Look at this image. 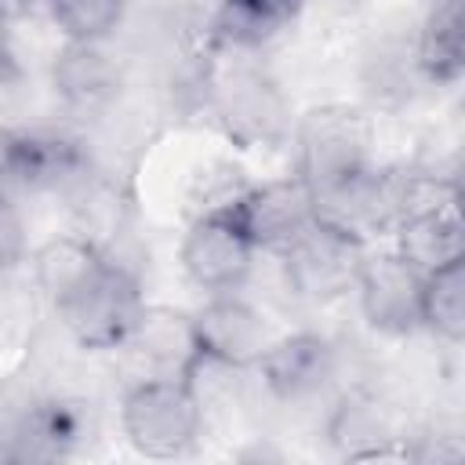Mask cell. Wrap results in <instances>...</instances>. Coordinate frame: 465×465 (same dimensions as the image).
<instances>
[{
  "mask_svg": "<svg viewBox=\"0 0 465 465\" xmlns=\"http://www.w3.org/2000/svg\"><path fill=\"white\" fill-rule=\"evenodd\" d=\"M25 262V222L15 196L0 189V276Z\"/></svg>",
  "mask_w": 465,
  "mask_h": 465,
  "instance_id": "obj_21",
  "label": "cell"
},
{
  "mask_svg": "<svg viewBox=\"0 0 465 465\" xmlns=\"http://www.w3.org/2000/svg\"><path fill=\"white\" fill-rule=\"evenodd\" d=\"M222 207L243 229L251 247L265 254L287 251L316 218L312 193L298 174L272 178L262 185H243L240 193L222 200Z\"/></svg>",
  "mask_w": 465,
  "mask_h": 465,
  "instance_id": "obj_6",
  "label": "cell"
},
{
  "mask_svg": "<svg viewBox=\"0 0 465 465\" xmlns=\"http://www.w3.org/2000/svg\"><path fill=\"white\" fill-rule=\"evenodd\" d=\"M105 258V247H98L94 240L80 236H54L47 240L36 254H33V276L36 287L44 291V298L51 305H58L65 294H73Z\"/></svg>",
  "mask_w": 465,
  "mask_h": 465,
  "instance_id": "obj_18",
  "label": "cell"
},
{
  "mask_svg": "<svg viewBox=\"0 0 465 465\" xmlns=\"http://www.w3.org/2000/svg\"><path fill=\"white\" fill-rule=\"evenodd\" d=\"M461 193L432 200L411 211L396 229V254H403L418 272L443 269L465 258V232H461Z\"/></svg>",
  "mask_w": 465,
  "mask_h": 465,
  "instance_id": "obj_14",
  "label": "cell"
},
{
  "mask_svg": "<svg viewBox=\"0 0 465 465\" xmlns=\"http://www.w3.org/2000/svg\"><path fill=\"white\" fill-rule=\"evenodd\" d=\"M145 367V378H189L196 374V341H193V320L185 312L163 309V305H145L134 334L127 345Z\"/></svg>",
  "mask_w": 465,
  "mask_h": 465,
  "instance_id": "obj_15",
  "label": "cell"
},
{
  "mask_svg": "<svg viewBox=\"0 0 465 465\" xmlns=\"http://www.w3.org/2000/svg\"><path fill=\"white\" fill-rule=\"evenodd\" d=\"M294 156H298L294 174L309 185L316 200L374 163L371 120L349 105H316L298 120Z\"/></svg>",
  "mask_w": 465,
  "mask_h": 465,
  "instance_id": "obj_3",
  "label": "cell"
},
{
  "mask_svg": "<svg viewBox=\"0 0 465 465\" xmlns=\"http://www.w3.org/2000/svg\"><path fill=\"white\" fill-rule=\"evenodd\" d=\"M331 443L349 461H411V443L392 432L389 411L371 392H349L327 421Z\"/></svg>",
  "mask_w": 465,
  "mask_h": 465,
  "instance_id": "obj_13",
  "label": "cell"
},
{
  "mask_svg": "<svg viewBox=\"0 0 465 465\" xmlns=\"http://www.w3.org/2000/svg\"><path fill=\"white\" fill-rule=\"evenodd\" d=\"M189 320H193V341H196L200 363L218 371L254 367V360L272 338L265 316L251 302H243L236 291L211 294Z\"/></svg>",
  "mask_w": 465,
  "mask_h": 465,
  "instance_id": "obj_7",
  "label": "cell"
},
{
  "mask_svg": "<svg viewBox=\"0 0 465 465\" xmlns=\"http://www.w3.org/2000/svg\"><path fill=\"white\" fill-rule=\"evenodd\" d=\"M18 76L15 62V36H11V4L0 0V91Z\"/></svg>",
  "mask_w": 465,
  "mask_h": 465,
  "instance_id": "obj_22",
  "label": "cell"
},
{
  "mask_svg": "<svg viewBox=\"0 0 465 465\" xmlns=\"http://www.w3.org/2000/svg\"><path fill=\"white\" fill-rule=\"evenodd\" d=\"M305 0H214L211 29L225 47H262L291 29Z\"/></svg>",
  "mask_w": 465,
  "mask_h": 465,
  "instance_id": "obj_17",
  "label": "cell"
},
{
  "mask_svg": "<svg viewBox=\"0 0 465 465\" xmlns=\"http://www.w3.org/2000/svg\"><path fill=\"white\" fill-rule=\"evenodd\" d=\"M91 174L87 145L58 127H4L0 131V189L58 193L76 189Z\"/></svg>",
  "mask_w": 465,
  "mask_h": 465,
  "instance_id": "obj_4",
  "label": "cell"
},
{
  "mask_svg": "<svg viewBox=\"0 0 465 465\" xmlns=\"http://www.w3.org/2000/svg\"><path fill=\"white\" fill-rule=\"evenodd\" d=\"M105 40H65L51 62V87L73 116H98L120 94V69Z\"/></svg>",
  "mask_w": 465,
  "mask_h": 465,
  "instance_id": "obj_11",
  "label": "cell"
},
{
  "mask_svg": "<svg viewBox=\"0 0 465 465\" xmlns=\"http://www.w3.org/2000/svg\"><path fill=\"white\" fill-rule=\"evenodd\" d=\"M421 276L403 254H363L356 272V294L367 323L381 334H411L421 327Z\"/></svg>",
  "mask_w": 465,
  "mask_h": 465,
  "instance_id": "obj_9",
  "label": "cell"
},
{
  "mask_svg": "<svg viewBox=\"0 0 465 465\" xmlns=\"http://www.w3.org/2000/svg\"><path fill=\"white\" fill-rule=\"evenodd\" d=\"M254 254H258V251L251 247V240H247L243 229L229 218V211H225L222 203L203 207V211L189 222L185 236H182V251H178L185 276H189L196 287L211 291V294H218V291H236V287L247 280Z\"/></svg>",
  "mask_w": 465,
  "mask_h": 465,
  "instance_id": "obj_8",
  "label": "cell"
},
{
  "mask_svg": "<svg viewBox=\"0 0 465 465\" xmlns=\"http://www.w3.org/2000/svg\"><path fill=\"white\" fill-rule=\"evenodd\" d=\"M421 327L447 345L465 338V258L421 276Z\"/></svg>",
  "mask_w": 465,
  "mask_h": 465,
  "instance_id": "obj_19",
  "label": "cell"
},
{
  "mask_svg": "<svg viewBox=\"0 0 465 465\" xmlns=\"http://www.w3.org/2000/svg\"><path fill=\"white\" fill-rule=\"evenodd\" d=\"M461 7L465 0H429L418 25L414 65L436 87H450L465 73V11Z\"/></svg>",
  "mask_w": 465,
  "mask_h": 465,
  "instance_id": "obj_16",
  "label": "cell"
},
{
  "mask_svg": "<svg viewBox=\"0 0 465 465\" xmlns=\"http://www.w3.org/2000/svg\"><path fill=\"white\" fill-rule=\"evenodd\" d=\"M54 312L80 349L109 352V349H124L127 338L134 334L145 312V294L138 276L105 254L98 269L54 305Z\"/></svg>",
  "mask_w": 465,
  "mask_h": 465,
  "instance_id": "obj_1",
  "label": "cell"
},
{
  "mask_svg": "<svg viewBox=\"0 0 465 465\" xmlns=\"http://www.w3.org/2000/svg\"><path fill=\"white\" fill-rule=\"evenodd\" d=\"M91 411L80 400L51 396L33 403L18 425L11 429V458H29V461H51V458H69L91 440Z\"/></svg>",
  "mask_w": 465,
  "mask_h": 465,
  "instance_id": "obj_12",
  "label": "cell"
},
{
  "mask_svg": "<svg viewBox=\"0 0 465 465\" xmlns=\"http://www.w3.org/2000/svg\"><path fill=\"white\" fill-rule=\"evenodd\" d=\"M44 4L65 40H105L124 18V0H44Z\"/></svg>",
  "mask_w": 465,
  "mask_h": 465,
  "instance_id": "obj_20",
  "label": "cell"
},
{
  "mask_svg": "<svg viewBox=\"0 0 465 465\" xmlns=\"http://www.w3.org/2000/svg\"><path fill=\"white\" fill-rule=\"evenodd\" d=\"M363 254H367L363 240L312 218V225L276 258L283 262L287 287L298 298L323 305V302H334L356 287V272H360Z\"/></svg>",
  "mask_w": 465,
  "mask_h": 465,
  "instance_id": "obj_5",
  "label": "cell"
},
{
  "mask_svg": "<svg viewBox=\"0 0 465 465\" xmlns=\"http://www.w3.org/2000/svg\"><path fill=\"white\" fill-rule=\"evenodd\" d=\"M127 443L145 458H182L196 447L203 403L189 378H138L120 403Z\"/></svg>",
  "mask_w": 465,
  "mask_h": 465,
  "instance_id": "obj_2",
  "label": "cell"
},
{
  "mask_svg": "<svg viewBox=\"0 0 465 465\" xmlns=\"http://www.w3.org/2000/svg\"><path fill=\"white\" fill-rule=\"evenodd\" d=\"M334 367H338V352L316 331L269 338V345L254 360V371L262 374L265 392L280 403H302L316 396L334 378Z\"/></svg>",
  "mask_w": 465,
  "mask_h": 465,
  "instance_id": "obj_10",
  "label": "cell"
}]
</instances>
